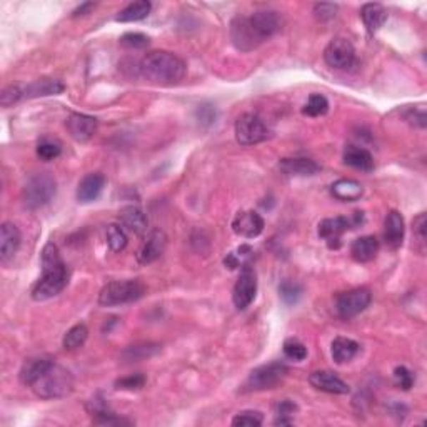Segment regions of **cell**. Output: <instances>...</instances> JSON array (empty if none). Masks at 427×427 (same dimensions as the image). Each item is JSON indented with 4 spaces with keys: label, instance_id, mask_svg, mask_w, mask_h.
<instances>
[{
    "label": "cell",
    "instance_id": "1",
    "mask_svg": "<svg viewBox=\"0 0 427 427\" xmlns=\"http://www.w3.org/2000/svg\"><path fill=\"white\" fill-rule=\"evenodd\" d=\"M283 27L279 12L261 11L251 16H237L230 22V40L240 52H251L269 40Z\"/></svg>",
    "mask_w": 427,
    "mask_h": 427
},
{
    "label": "cell",
    "instance_id": "2",
    "mask_svg": "<svg viewBox=\"0 0 427 427\" xmlns=\"http://www.w3.org/2000/svg\"><path fill=\"white\" fill-rule=\"evenodd\" d=\"M42 277L32 289V299L34 301H49L62 292L69 284V271H67L66 262L62 261L61 252L54 242L45 244L42 249Z\"/></svg>",
    "mask_w": 427,
    "mask_h": 427
},
{
    "label": "cell",
    "instance_id": "3",
    "mask_svg": "<svg viewBox=\"0 0 427 427\" xmlns=\"http://www.w3.org/2000/svg\"><path fill=\"white\" fill-rule=\"evenodd\" d=\"M140 74L152 84L172 85L184 79L185 62L180 57L166 51H156L147 54L139 66Z\"/></svg>",
    "mask_w": 427,
    "mask_h": 427
},
{
    "label": "cell",
    "instance_id": "4",
    "mask_svg": "<svg viewBox=\"0 0 427 427\" xmlns=\"http://www.w3.org/2000/svg\"><path fill=\"white\" fill-rule=\"evenodd\" d=\"M40 399H58L69 396L74 389V377L56 362L30 385Z\"/></svg>",
    "mask_w": 427,
    "mask_h": 427
},
{
    "label": "cell",
    "instance_id": "5",
    "mask_svg": "<svg viewBox=\"0 0 427 427\" xmlns=\"http://www.w3.org/2000/svg\"><path fill=\"white\" fill-rule=\"evenodd\" d=\"M57 192V182L49 172H37L32 174L22 189V202L27 209L35 211L47 206Z\"/></svg>",
    "mask_w": 427,
    "mask_h": 427
},
{
    "label": "cell",
    "instance_id": "6",
    "mask_svg": "<svg viewBox=\"0 0 427 427\" xmlns=\"http://www.w3.org/2000/svg\"><path fill=\"white\" fill-rule=\"evenodd\" d=\"M145 294V285L139 280H113L104 285L99 294V304L104 307L124 306L139 301Z\"/></svg>",
    "mask_w": 427,
    "mask_h": 427
},
{
    "label": "cell",
    "instance_id": "7",
    "mask_svg": "<svg viewBox=\"0 0 427 427\" xmlns=\"http://www.w3.org/2000/svg\"><path fill=\"white\" fill-rule=\"evenodd\" d=\"M287 372L289 369L283 362H271V364L257 367L247 376L245 383L240 385V392H257V390L274 389L277 384L283 383Z\"/></svg>",
    "mask_w": 427,
    "mask_h": 427
},
{
    "label": "cell",
    "instance_id": "8",
    "mask_svg": "<svg viewBox=\"0 0 427 427\" xmlns=\"http://www.w3.org/2000/svg\"><path fill=\"white\" fill-rule=\"evenodd\" d=\"M269 137V127L256 113H244L235 122V139L240 145H256Z\"/></svg>",
    "mask_w": 427,
    "mask_h": 427
},
{
    "label": "cell",
    "instance_id": "9",
    "mask_svg": "<svg viewBox=\"0 0 427 427\" xmlns=\"http://www.w3.org/2000/svg\"><path fill=\"white\" fill-rule=\"evenodd\" d=\"M372 299L371 290L367 287H356L346 292H340L335 297V312L340 319H352L369 307Z\"/></svg>",
    "mask_w": 427,
    "mask_h": 427
},
{
    "label": "cell",
    "instance_id": "10",
    "mask_svg": "<svg viewBox=\"0 0 427 427\" xmlns=\"http://www.w3.org/2000/svg\"><path fill=\"white\" fill-rule=\"evenodd\" d=\"M257 294V274L251 264H244L237 283L234 285L233 301L239 311H244L254 302Z\"/></svg>",
    "mask_w": 427,
    "mask_h": 427
},
{
    "label": "cell",
    "instance_id": "11",
    "mask_svg": "<svg viewBox=\"0 0 427 427\" xmlns=\"http://www.w3.org/2000/svg\"><path fill=\"white\" fill-rule=\"evenodd\" d=\"M324 61L333 69H349L356 61L354 45L342 37L330 40L324 51Z\"/></svg>",
    "mask_w": 427,
    "mask_h": 427
},
{
    "label": "cell",
    "instance_id": "12",
    "mask_svg": "<svg viewBox=\"0 0 427 427\" xmlns=\"http://www.w3.org/2000/svg\"><path fill=\"white\" fill-rule=\"evenodd\" d=\"M167 249V235L163 230L161 229H152L151 233L147 234L144 244L140 245L139 252H137V261L139 264L147 266L156 262L159 257L166 252Z\"/></svg>",
    "mask_w": 427,
    "mask_h": 427
},
{
    "label": "cell",
    "instance_id": "13",
    "mask_svg": "<svg viewBox=\"0 0 427 427\" xmlns=\"http://www.w3.org/2000/svg\"><path fill=\"white\" fill-rule=\"evenodd\" d=\"M99 122L92 116H85V113L74 112L67 117L66 127L67 132L70 134L72 139H75L77 142H87L92 135L97 132Z\"/></svg>",
    "mask_w": 427,
    "mask_h": 427
},
{
    "label": "cell",
    "instance_id": "14",
    "mask_svg": "<svg viewBox=\"0 0 427 427\" xmlns=\"http://www.w3.org/2000/svg\"><path fill=\"white\" fill-rule=\"evenodd\" d=\"M264 219L254 211L239 212L233 221V230L244 239L259 237V235L262 234V230H264Z\"/></svg>",
    "mask_w": 427,
    "mask_h": 427
},
{
    "label": "cell",
    "instance_id": "15",
    "mask_svg": "<svg viewBox=\"0 0 427 427\" xmlns=\"http://www.w3.org/2000/svg\"><path fill=\"white\" fill-rule=\"evenodd\" d=\"M312 388L327 394H349V385L333 371H314L309 376Z\"/></svg>",
    "mask_w": 427,
    "mask_h": 427
},
{
    "label": "cell",
    "instance_id": "16",
    "mask_svg": "<svg viewBox=\"0 0 427 427\" xmlns=\"http://www.w3.org/2000/svg\"><path fill=\"white\" fill-rule=\"evenodd\" d=\"M106 187V177L101 172H90L79 182L77 187V201L80 204L94 202Z\"/></svg>",
    "mask_w": 427,
    "mask_h": 427
},
{
    "label": "cell",
    "instance_id": "17",
    "mask_svg": "<svg viewBox=\"0 0 427 427\" xmlns=\"http://www.w3.org/2000/svg\"><path fill=\"white\" fill-rule=\"evenodd\" d=\"M280 171L285 175L292 177H311L321 172V166L316 161L307 157H285L279 162Z\"/></svg>",
    "mask_w": 427,
    "mask_h": 427
},
{
    "label": "cell",
    "instance_id": "18",
    "mask_svg": "<svg viewBox=\"0 0 427 427\" xmlns=\"http://www.w3.org/2000/svg\"><path fill=\"white\" fill-rule=\"evenodd\" d=\"M22 242V235L19 227L12 222H4L0 227V257L2 261H7L16 256V252L19 251Z\"/></svg>",
    "mask_w": 427,
    "mask_h": 427
},
{
    "label": "cell",
    "instance_id": "19",
    "mask_svg": "<svg viewBox=\"0 0 427 427\" xmlns=\"http://www.w3.org/2000/svg\"><path fill=\"white\" fill-rule=\"evenodd\" d=\"M406 225L401 212L390 211L384 221V240L390 249H399L402 245Z\"/></svg>",
    "mask_w": 427,
    "mask_h": 427
},
{
    "label": "cell",
    "instance_id": "20",
    "mask_svg": "<svg viewBox=\"0 0 427 427\" xmlns=\"http://www.w3.org/2000/svg\"><path fill=\"white\" fill-rule=\"evenodd\" d=\"M120 224L132 234H144L149 227L147 214H145L139 206H127L119 214Z\"/></svg>",
    "mask_w": 427,
    "mask_h": 427
},
{
    "label": "cell",
    "instance_id": "21",
    "mask_svg": "<svg viewBox=\"0 0 427 427\" xmlns=\"http://www.w3.org/2000/svg\"><path fill=\"white\" fill-rule=\"evenodd\" d=\"M344 163L352 167V169L371 172L374 169V157H372V154L364 147H359V145H347L346 151H344Z\"/></svg>",
    "mask_w": 427,
    "mask_h": 427
},
{
    "label": "cell",
    "instance_id": "22",
    "mask_svg": "<svg viewBox=\"0 0 427 427\" xmlns=\"http://www.w3.org/2000/svg\"><path fill=\"white\" fill-rule=\"evenodd\" d=\"M66 85L57 79H39L27 87H22L24 99H35V97H47V95H58L63 92Z\"/></svg>",
    "mask_w": 427,
    "mask_h": 427
},
{
    "label": "cell",
    "instance_id": "23",
    "mask_svg": "<svg viewBox=\"0 0 427 427\" xmlns=\"http://www.w3.org/2000/svg\"><path fill=\"white\" fill-rule=\"evenodd\" d=\"M379 252V240L374 235H362L351 245V256L356 262H371Z\"/></svg>",
    "mask_w": 427,
    "mask_h": 427
},
{
    "label": "cell",
    "instance_id": "24",
    "mask_svg": "<svg viewBox=\"0 0 427 427\" xmlns=\"http://www.w3.org/2000/svg\"><path fill=\"white\" fill-rule=\"evenodd\" d=\"M349 229H354L351 217H330V219L321 221L319 224V237H322L326 242L334 239H340V235L347 233Z\"/></svg>",
    "mask_w": 427,
    "mask_h": 427
},
{
    "label": "cell",
    "instance_id": "25",
    "mask_svg": "<svg viewBox=\"0 0 427 427\" xmlns=\"http://www.w3.org/2000/svg\"><path fill=\"white\" fill-rule=\"evenodd\" d=\"M52 364H54V361L49 357L27 359V361L24 362V366H22L20 374H19L20 383L24 385H32Z\"/></svg>",
    "mask_w": 427,
    "mask_h": 427
},
{
    "label": "cell",
    "instance_id": "26",
    "mask_svg": "<svg viewBox=\"0 0 427 427\" xmlns=\"http://www.w3.org/2000/svg\"><path fill=\"white\" fill-rule=\"evenodd\" d=\"M330 192L338 201L342 202H354L359 201L364 194V187H362L361 182L354 179H339L338 182L333 184L330 187Z\"/></svg>",
    "mask_w": 427,
    "mask_h": 427
},
{
    "label": "cell",
    "instance_id": "27",
    "mask_svg": "<svg viewBox=\"0 0 427 427\" xmlns=\"http://www.w3.org/2000/svg\"><path fill=\"white\" fill-rule=\"evenodd\" d=\"M359 351H361V346L349 338H335L333 340V346H330V354L338 364H346V362L352 361Z\"/></svg>",
    "mask_w": 427,
    "mask_h": 427
},
{
    "label": "cell",
    "instance_id": "28",
    "mask_svg": "<svg viewBox=\"0 0 427 427\" xmlns=\"http://www.w3.org/2000/svg\"><path fill=\"white\" fill-rule=\"evenodd\" d=\"M361 19L364 22L366 29L374 34L385 24L388 20V11H385L384 6L380 4H366L364 7L361 8Z\"/></svg>",
    "mask_w": 427,
    "mask_h": 427
},
{
    "label": "cell",
    "instance_id": "29",
    "mask_svg": "<svg viewBox=\"0 0 427 427\" xmlns=\"http://www.w3.org/2000/svg\"><path fill=\"white\" fill-rule=\"evenodd\" d=\"M152 11V4L147 0H139V2L129 4L125 8H122L117 16V22H139L145 19Z\"/></svg>",
    "mask_w": 427,
    "mask_h": 427
},
{
    "label": "cell",
    "instance_id": "30",
    "mask_svg": "<svg viewBox=\"0 0 427 427\" xmlns=\"http://www.w3.org/2000/svg\"><path fill=\"white\" fill-rule=\"evenodd\" d=\"M89 338V329L85 324H77L72 329L67 330V334L63 335V347L67 351H75V349L82 347L85 344V340Z\"/></svg>",
    "mask_w": 427,
    "mask_h": 427
},
{
    "label": "cell",
    "instance_id": "31",
    "mask_svg": "<svg viewBox=\"0 0 427 427\" xmlns=\"http://www.w3.org/2000/svg\"><path fill=\"white\" fill-rule=\"evenodd\" d=\"M274 412H276V419H274L276 426H290L294 422L292 416L297 412V406H295V402L289 401V399H284V401L276 404Z\"/></svg>",
    "mask_w": 427,
    "mask_h": 427
},
{
    "label": "cell",
    "instance_id": "32",
    "mask_svg": "<svg viewBox=\"0 0 427 427\" xmlns=\"http://www.w3.org/2000/svg\"><path fill=\"white\" fill-rule=\"evenodd\" d=\"M159 351V346L156 344H137V346H130L127 347L124 352H122V359L127 362H135V361H142L145 357H151Z\"/></svg>",
    "mask_w": 427,
    "mask_h": 427
},
{
    "label": "cell",
    "instance_id": "33",
    "mask_svg": "<svg viewBox=\"0 0 427 427\" xmlns=\"http://www.w3.org/2000/svg\"><path fill=\"white\" fill-rule=\"evenodd\" d=\"M106 239H107L109 247H111V251H113V252L124 251L125 245H127V235L124 233V229L117 224L107 225Z\"/></svg>",
    "mask_w": 427,
    "mask_h": 427
},
{
    "label": "cell",
    "instance_id": "34",
    "mask_svg": "<svg viewBox=\"0 0 427 427\" xmlns=\"http://www.w3.org/2000/svg\"><path fill=\"white\" fill-rule=\"evenodd\" d=\"M94 419L92 422L94 424H99V426H122V424H132L130 421L127 419H122V417H117L113 412L107 411L106 407H101V406H95L94 411Z\"/></svg>",
    "mask_w": 427,
    "mask_h": 427
},
{
    "label": "cell",
    "instance_id": "35",
    "mask_svg": "<svg viewBox=\"0 0 427 427\" xmlns=\"http://www.w3.org/2000/svg\"><path fill=\"white\" fill-rule=\"evenodd\" d=\"M327 111H329V101L321 94H312L311 97H309L307 104L302 109V112L309 117L324 116V113H327Z\"/></svg>",
    "mask_w": 427,
    "mask_h": 427
},
{
    "label": "cell",
    "instance_id": "36",
    "mask_svg": "<svg viewBox=\"0 0 427 427\" xmlns=\"http://www.w3.org/2000/svg\"><path fill=\"white\" fill-rule=\"evenodd\" d=\"M284 356L294 362H301L307 357V347L301 340L287 339L284 342Z\"/></svg>",
    "mask_w": 427,
    "mask_h": 427
},
{
    "label": "cell",
    "instance_id": "37",
    "mask_svg": "<svg viewBox=\"0 0 427 427\" xmlns=\"http://www.w3.org/2000/svg\"><path fill=\"white\" fill-rule=\"evenodd\" d=\"M264 422V416L259 411H242L233 419V426L237 427H259Z\"/></svg>",
    "mask_w": 427,
    "mask_h": 427
},
{
    "label": "cell",
    "instance_id": "38",
    "mask_svg": "<svg viewBox=\"0 0 427 427\" xmlns=\"http://www.w3.org/2000/svg\"><path fill=\"white\" fill-rule=\"evenodd\" d=\"M62 154V147L61 144L56 142V140L51 139H44L40 140L37 145V156L42 159V161H54Z\"/></svg>",
    "mask_w": 427,
    "mask_h": 427
},
{
    "label": "cell",
    "instance_id": "39",
    "mask_svg": "<svg viewBox=\"0 0 427 427\" xmlns=\"http://www.w3.org/2000/svg\"><path fill=\"white\" fill-rule=\"evenodd\" d=\"M279 294H280V299H283L285 304L292 306V304H295L299 299H301L302 287L299 284L290 283V280H285V283L280 284Z\"/></svg>",
    "mask_w": 427,
    "mask_h": 427
},
{
    "label": "cell",
    "instance_id": "40",
    "mask_svg": "<svg viewBox=\"0 0 427 427\" xmlns=\"http://www.w3.org/2000/svg\"><path fill=\"white\" fill-rule=\"evenodd\" d=\"M120 45L125 49H134V51H139V49L147 47L149 37L147 35L140 34V32H129V34H124L120 37Z\"/></svg>",
    "mask_w": 427,
    "mask_h": 427
},
{
    "label": "cell",
    "instance_id": "41",
    "mask_svg": "<svg viewBox=\"0 0 427 427\" xmlns=\"http://www.w3.org/2000/svg\"><path fill=\"white\" fill-rule=\"evenodd\" d=\"M426 225H427V217L422 212L414 219V237H416V249L421 254L426 251Z\"/></svg>",
    "mask_w": 427,
    "mask_h": 427
},
{
    "label": "cell",
    "instance_id": "42",
    "mask_svg": "<svg viewBox=\"0 0 427 427\" xmlns=\"http://www.w3.org/2000/svg\"><path fill=\"white\" fill-rule=\"evenodd\" d=\"M24 99V92H22V87L19 85H8L2 90V94H0V104H2V107H11L13 104H17L19 101Z\"/></svg>",
    "mask_w": 427,
    "mask_h": 427
},
{
    "label": "cell",
    "instance_id": "43",
    "mask_svg": "<svg viewBox=\"0 0 427 427\" xmlns=\"http://www.w3.org/2000/svg\"><path fill=\"white\" fill-rule=\"evenodd\" d=\"M394 383H396L399 389L409 390L414 385V376H412V372L407 367L399 366L394 369Z\"/></svg>",
    "mask_w": 427,
    "mask_h": 427
},
{
    "label": "cell",
    "instance_id": "44",
    "mask_svg": "<svg viewBox=\"0 0 427 427\" xmlns=\"http://www.w3.org/2000/svg\"><path fill=\"white\" fill-rule=\"evenodd\" d=\"M144 384H145L144 374L125 376V377H122V379L116 380V388L122 389V390H137L140 388H144Z\"/></svg>",
    "mask_w": 427,
    "mask_h": 427
},
{
    "label": "cell",
    "instance_id": "45",
    "mask_svg": "<svg viewBox=\"0 0 427 427\" xmlns=\"http://www.w3.org/2000/svg\"><path fill=\"white\" fill-rule=\"evenodd\" d=\"M335 13H338V6L335 4H316L314 6V16L321 22L334 19Z\"/></svg>",
    "mask_w": 427,
    "mask_h": 427
},
{
    "label": "cell",
    "instance_id": "46",
    "mask_svg": "<svg viewBox=\"0 0 427 427\" xmlns=\"http://www.w3.org/2000/svg\"><path fill=\"white\" fill-rule=\"evenodd\" d=\"M406 119L411 122L412 125H417V127H421V129H424L426 127V112H424V109H411V111H409V113L406 116Z\"/></svg>",
    "mask_w": 427,
    "mask_h": 427
},
{
    "label": "cell",
    "instance_id": "47",
    "mask_svg": "<svg viewBox=\"0 0 427 427\" xmlns=\"http://www.w3.org/2000/svg\"><path fill=\"white\" fill-rule=\"evenodd\" d=\"M197 117L201 124H212L216 120V111H214L212 106H202L197 109Z\"/></svg>",
    "mask_w": 427,
    "mask_h": 427
},
{
    "label": "cell",
    "instance_id": "48",
    "mask_svg": "<svg viewBox=\"0 0 427 427\" xmlns=\"http://www.w3.org/2000/svg\"><path fill=\"white\" fill-rule=\"evenodd\" d=\"M95 7V4L92 2H87V4H82L80 7H77L74 11V17H79V16H85L89 11H92V8Z\"/></svg>",
    "mask_w": 427,
    "mask_h": 427
}]
</instances>
